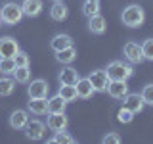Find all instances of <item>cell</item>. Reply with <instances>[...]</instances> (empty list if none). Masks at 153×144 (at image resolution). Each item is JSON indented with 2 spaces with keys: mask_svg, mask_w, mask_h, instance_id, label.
Segmentation results:
<instances>
[{
  "mask_svg": "<svg viewBox=\"0 0 153 144\" xmlns=\"http://www.w3.org/2000/svg\"><path fill=\"white\" fill-rule=\"evenodd\" d=\"M142 100H143V104L153 106V85H146V86H143V90H142Z\"/></svg>",
  "mask_w": 153,
  "mask_h": 144,
  "instance_id": "30",
  "label": "cell"
},
{
  "mask_svg": "<svg viewBox=\"0 0 153 144\" xmlns=\"http://www.w3.org/2000/svg\"><path fill=\"white\" fill-rule=\"evenodd\" d=\"M21 17H23V10L16 2H6L0 8V19L6 25H16V23L21 21Z\"/></svg>",
  "mask_w": 153,
  "mask_h": 144,
  "instance_id": "3",
  "label": "cell"
},
{
  "mask_svg": "<svg viewBox=\"0 0 153 144\" xmlns=\"http://www.w3.org/2000/svg\"><path fill=\"white\" fill-rule=\"evenodd\" d=\"M54 2H63V0H54Z\"/></svg>",
  "mask_w": 153,
  "mask_h": 144,
  "instance_id": "33",
  "label": "cell"
},
{
  "mask_svg": "<svg viewBox=\"0 0 153 144\" xmlns=\"http://www.w3.org/2000/svg\"><path fill=\"white\" fill-rule=\"evenodd\" d=\"M50 46H52L54 52H59V50H63V48L73 46V38H71L69 35H56L50 40Z\"/></svg>",
  "mask_w": 153,
  "mask_h": 144,
  "instance_id": "18",
  "label": "cell"
},
{
  "mask_svg": "<svg viewBox=\"0 0 153 144\" xmlns=\"http://www.w3.org/2000/svg\"><path fill=\"white\" fill-rule=\"evenodd\" d=\"M123 106H124V108H128L132 113H140L146 104H143V100H142V94H134V92L130 94V92H128L123 98Z\"/></svg>",
  "mask_w": 153,
  "mask_h": 144,
  "instance_id": "10",
  "label": "cell"
},
{
  "mask_svg": "<svg viewBox=\"0 0 153 144\" xmlns=\"http://www.w3.org/2000/svg\"><path fill=\"white\" fill-rule=\"evenodd\" d=\"M105 71H107V77L111 81H126V79H130L132 73H134L132 65L126 64V62H121V60L111 62Z\"/></svg>",
  "mask_w": 153,
  "mask_h": 144,
  "instance_id": "2",
  "label": "cell"
},
{
  "mask_svg": "<svg viewBox=\"0 0 153 144\" xmlns=\"http://www.w3.org/2000/svg\"><path fill=\"white\" fill-rule=\"evenodd\" d=\"M107 92H109V96H113V98H124V96L128 94L126 81H109Z\"/></svg>",
  "mask_w": 153,
  "mask_h": 144,
  "instance_id": "12",
  "label": "cell"
},
{
  "mask_svg": "<svg viewBox=\"0 0 153 144\" xmlns=\"http://www.w3.org/2000/svg\"><path fill=\"white\" fill-rule=\"evenodd\" d=\"M27 123H29V112L27 110H16V112L10 115V125H12L16 131L25 129Z\"/></svg>",
  "mask_w": 153,
  "mask_h": 144,
  "instance_id": "11",
  "label": "cell"
},
{
  "mask_svg": "<svg viewBox=\"0 0 153 144\" xmlns=\"http://www.w3.org/2000/svg\"><path fill=\"white\" fill-rule=\"evenodd\" d=\"M76 94H79V98H84V100H88V98H92L94 96V86H92V83L88 81V77L86 79H79L76 81Z\"/></svg>",
  "mask_w": 153,
  "mask_h": 144,
  "instance_id": "14",
  "label": "cell"
},
{
  "mask_svg": "<svg viewBox=\"0 0 153 144\" xmlns=\"http://www.w3.org/2000/svg\"><path fill=\"white\" fill-rule=\"evenodd\" d=\"M82 12H84V16H86V17L100 14V0H84V4H82Z\"/></svg>",
  "mask_w": 153,
  "mask_h": 144,
  "instance_id": "26",
  "label": "cell"
},
{
  "mask_svg": "<svg viewBox=\"0 0 153 144\" xmlns=\"http://www.w3.org/2000/svg\"><path fill=\"white\" fill-rule=\"evenodd\" d=\"M57 94H59L65 102H75V100L79 98L75 85H63V86H59V92H57Z\"/></svg>",
  "mask_w": 153,
  "mask_h": 144,
  "instance_id": "22",
  "label": "cell"
},
{
  "mask_svg": "<svg viewBox=\"0 0 153 144\" xmlns=\"http://www.w3.org/2000/svg\"><path fill=\"white\" fill-rule=\"evenodd\" d=\"M102 142H103V144H121V142H123V138L119 136L117 133H107V134L103 136V140H102Z\"/></svg>",
  "mask_w": 153,
  "mask_h": 144,
  "instance_id": "31",
  "label": "cell"
},
{
  "mask_svg": "<svg viewBox=\"0 0 153 144\" xmlns=\"http://www.w3.org/2000/svg\"><path fill=\"white\" fill-rule=\"evenodd\" d=\"M19 52V44L13 37L0 38V58H13Z\"/></svg>",
  "mask_w": 153,
  "mask_h": 144,
  "instance_id": "6",
  "label": "cell"
},
{
  "mask_svg": "<svg viewBox=\"0 0 153 144\" xmlns=\"http://www.w3.org/2000/svg\"><path fill=\"white\" fill-rule=\"evenodd\" d=\"M13 60H16V65H29V56H27V52H23V50H19L16 56H13Z\"/></svg>",
  "mask_w": 153,
  "mask_h": 144,
  "instance_id": "32",
  "label": "cell"
},
{
  "mask_svg": "<svg viewBox=\"0 0 153 144\" xmlns=\"http://www.w3.org/2000/svg\"><path fill=\"white\" fill-rule=\"evenodd\" d=\"M88 81L92 83L96 92H107V85H109V81H111V79L107 77V71L96 69V71H92V73L88 75Z\"/></svg>",
  "mask_w": 153,
  "mask_h": 144,
  "instance_id": "4",
  "label": "cell"
},
{
  "mask_svg": "<svg viewBox=\"0 0 153 144\" xmlns=\"http://www.w3.org/2000/svg\"><path fill=\"white\" fill-rule=\"evenodd\" d=\"M134 115H136V113H132L128 108H124V106H123V108L119 110V113H117V119L121 123H130L132 119H134Z\"/></svg>",
  "mask_w": 153,
  "mask_h": 144,
  "instance_id": "29",
  "label": "cell"
},
{
  "mask_svg": "<svg viewBox=\"0 0 153 144\" xmlns=\"http://www.w3.org/2000/svg\"><path fill=\"white\" fill-rule=\"evenodd\" d=\"M67 14H69V10H67V6L63 2H54L50 8V17L56 19V21H63V19L67 17Z\"/></svg>",
  "mask_w": 153,
  "mask_h": 144,
  "instance_id": "20",
  "label": "cell"
},
{
  "mask_svg": "<svg viewBox=\"0 0 153 144\" xmlns=\"http://www.w3.org/2000/svg\"><path fill=\"white\" fill-rule=\"evenodd\" d=\"M21 10H23V16L36 17L38 14L42 12V2H40V0H23Z\"/></svg>",
  "mask_w": 153,
  "mask_h": 144,
  "instance_id": "15",
  "label": "cell"
},
{
  "mask_svg": "<svg viewBox=\"0 0 153 144\" xmlns=\"http://www.w3.org/2000/svg\"><path fill=\"white\" fill-rule=\"evenodd\" d=\"M80 77H79V71L73 69V67H63L61 69V73H59V83L61 85H76V81H79Z\"/></svg>",
  "mask_w": 153,
  "mask_h": 144,
  "instance_id": "17",
  "label": "cell"
},
{
  "mask_svg": "<svg viewBox=\"0 0 153 144\" xmlns=\"http://www.w3.org/2000/svg\"><path fill=\"white\" fill-rule=\"evenodd\" d=\"M50 92V86L44 79H35L29 85V98H46Z\"/></svg>",
  "mask_w": 153,
  "mask_h": 144,
  "instance_id": "9",
  "label": "cell"
},
{
  "mask_svg": "<svg viewBox=\"0 0 153 144\" xmlns=\"http://www.w3.org/2000/svg\"><path fill=\"white\" fill-rule=\"evenodd\" d=\"M65 106L67 102L59 94H56L52 98H48V113H65Z\"/></svg>",
  "mask_w": 153,
  "mask_h": 144,
  "instance_id": "19",
  "label": "cell"
},
{
  "mask_svg": "<svg viewBox=\"0 0 153 144\" xmlns=\"http://www.w3.org/2000/svg\"><path fill=\"white\" fill-rule=\"evenodd\" d=\"M88 29L96 35H102L105 33V29H107V23H105V17L100 16V14H96V16H90L88 17Z\"/></svg>",
  "mask_w": 153,
  "mask_h": 144,
  "instance_id": "16",
  "label": "cell"
},
{
  "mask_svg": "<svg viewBox=\"0 0 153 144\" xmlns=\"http://www.w3.org/2000/svg\"><path fill=\"white\" fill-rule=\"evenodd\" d=\"M124 52V58H126L130 64H142L143 62V54H142V46L138 44V42H126L123 48Z\"/></svg>",
  "mask_w": 153,
  "mask_h": 144,
  "instance_id": "5",
  "label": "cell"
},
{
  "mask_svg": "<svg viewBox=\"0 0 153 144\" xmlns=\"http://www.w3.org/2000/svg\"><path fill=\"white\" fill-rule=\"evenodd\" d=\"M27 110L35 115H44V113H48V100L46 98H31L27 102Z\"/></svg>",
  "mask_w": 153,
  "mask_h": 144,
  "instance_id": "13",
  "label": "cell"
},
{
  "mask_svg": "<svg viewBox=\"0 0 153 144\" xmlns=\"http://www.w3.org/2000/svg\"><path fill=\"white\" fill-rule=\"evenodd\" d=\"M67 125H69V119H67L65 113H48L46 127L52 129L54 133H57V131H65Z\"/></svg>",
  "mask_w": 153,
  "mask_h": 144,
  "instance_id": "7",
  "label": "cell"
},
{
  "mask_svg": "<svg viewBox=\"0 0 153 144\" xmlns=\"http://www.w3.org/2000/svg\"><path fill=\"white\" fill-rule=\"evenodd\" d=\"M44 131H46L44 123L38 121V119H29V123L25 125V134L31 140H40L44 136Z\"/></svg>",
  "mask_w": 153,
  "mask_h": 144,
  "instance_id": "8",
  "label": "cell"
},
{
  "mask_svg": "<svg viewBox=\"0 0 153 144\" xmlns=\"http://www.w3.org/2000/svg\"><path fill=\"white\" fill-rule=\"evenodd\" d=\"M16 90V81L10 77H2L0 79V96H10Z\"/></svg>",
  "mask_w": 153,
  "mask_h": 144,
  "instance_id": "23",
  "label": "cell"
},
{
  "mask_svg": "<svg viewBox=\"0 0 153 144\" xmlns=\"http://www.w3.org/2000/svg\"><path fill=\"white\" fill-rule=\"evenodd\" d=\"M123 23L126 27L130 29H138L143 25V21H146V12H143L142 6H138V4H130V6H126L123 10Z\"/></svg>",
  "mask_w": 153,
  "mask_h": 144,
  "instance_id": "1",
  "label": "cell"
},
{
  "mask_svg": "<svg viewBox=\"0 0 153 144\" xmlns=\"http://www.w3.org/2000/svg\"><path fill=\"white\" fill-rule=\"evenodd\" d=\"M56 58H57V62H61V64H73V62L76 60V50H75V46H69V48H63V50H59V52H56Z\"/></svg>",
  "mask_w": 153,
  "mask_h": 144,
  "instance_id": "21",
  "label": "cell"
},
{
  "mask_svg": "<svg viewBox=\"0 0 153 144\" xmlns=\"http://www.w3.org/2000/svg\"><path fill=\"white\" fill-rule=\"evenodd\" d=\"M0 27H2V19H0Z\"/></svg>",
  "mask_w": 153,
  "mask_h": 144,
  "instance_id": "34",
  "label": "cell"
},
{
  "mask_svg": "<svg viewBox=\"0 0 153 144\" xmlns=\"http://www.w3.org/2000/svg\"><path fill=\"white\" fill-rule=\"evenodd\" d=\"M16 60L13 58H0V73L4 75H13L16 71Z\"/></svg>",
  "mask_w": 153,
  "mask_h": 144,
  "instance_id": "24",
  "label": "cell"
},
{
  "mask_svg": "<svg viewBox=\"0 0 153 144\" xmlns=\"http://www.w3.org/2000/svg\"><path fill=\"white\" fill-rule=\"evenodd\" d=\"M140 46H142L143 60H149V62H153V38H147V40H143Z\"/></svg>",
  "mask_w": 153,
  "mask_h": 144,
  "instance_id": "28",
  "label": "cell"
},
{
  "mask_svg": "<svg viewBox=\"0 0 153 144\" xmlns=\"http://www.w3.org/2000/svg\"><path fill=\"white\" fill-rule=\"evenodd\" d=\"M52 144H75V138L71 134H67L65 131H57L54 136L50 138Z\"/></svg>",
  "mask_w": 153,
  "mask_h": 144,
  "instance_id": "27",
  "label": "cell"
},
{
  "mask_svg": "<svg viewBox=\"0 0 153 144\" xmlns=\"http://www.w3.org/2000/svg\"><path fill=\"white\" fill-rule=\"evenodd\" d=\"M13 75H16V83H29V79H31V69H29V65H17L16 71H13Z\"/></svg>",
  "mask_w": 153,
  "mask_h": 144,
  "instance_id": "25",
  "label": "cell"
}]
</instances>
